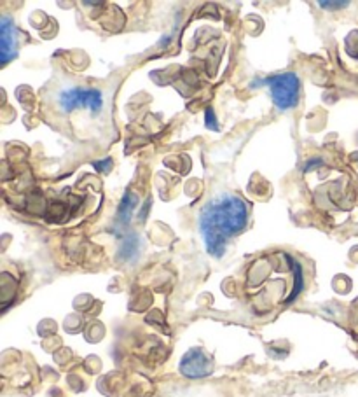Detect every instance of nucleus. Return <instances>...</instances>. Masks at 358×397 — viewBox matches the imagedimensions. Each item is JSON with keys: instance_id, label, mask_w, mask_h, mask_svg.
I'll return each mask as SVG.
<instances>
[{"instance_id": "obj_1", "label": "nucleus", "mask_w": 358, "mask_h": 397, "mask_svg": "<svg viewBox=\"0 0 358 397\" xmlns=\"http://www.w3.org/2000/svg\"><path fill=\"white\" fill-rule=\"evenodd\" d=\"M248 222V209L241 198L229 193L215 196L199 212L198 226L208 254L222 257L228 242Z\"/></svg>"}, {"instance_id": "obj_2", "label": "nucleus", "mask_w": 358, "mask_h": 397, "mask_svg": "<svg viewBox=\"0 0 358 397\" xmlns=\"http://www.w3.org/2000/svg\"><path fill=\"white\" fill-rule=\"evenodd\" d=\"M253 88L268 86L271 91L273 104L280 108V111H289L299 104V91H300V81L297 74L293 72H283L278 76L266 77V79H259L252 84Z\"/></svg>"}, {"instance_id": "obj_3", "label": "nucleus", "mask_w": 358, "mask_h": 397, "mask_svg": "<svg viewBox=\"0 0 358 397\" xmlns=\"http://www.w3.org/2000/svg\"><path fill=\"white\" fill-rule=\"evenodd\" d=\"M103 104H105L103 93L100 90H94V88L72 86L58 95L60 111L65 112V114L74 112L76 108H87L93 116H98L103 111Z\"/></svg>"}, {"instance_id": "obj_4", "label": "nucleus", "mask_w": 358, "mask_h": 397, "mask_svg": "<svg viewBox=\"0 0 358 397\" xmlns=\"http://www.w3.org/2000/svg\"><path fill=\"white\" fill-rule=\"evenodd\" d=\"M212 369V357L203 348H191L180 361V373L187 378H205Z\"/></svg>"}, {"instance_id": "obj_5", "label": "nucleus", "mask_w": 358, "mask_h": 397, "mask_svg": "<svg viewBox=\"0 0 358 397\" xmlns=\"http://www.w3.org/2000/svg\"><path fill=\"white\" fill-rule=\"evenodd\" d=\"M16 56L15 25L8 16L0 19V63L6 65Z\"/></svg>"}, {"instance_id": "obj_6", "label": "nucleus", "mask_w": 358, "mask_h": 397, "mask_svg": "<svg viewBox=\"0 0 358 397\" xmlns=\"http://www.w3.org/2000/svg\"><path fill=\"white\" fill-rule=\"evenodd\" d=\"M137 205H138V196L131 191L124 193L123 200H121L119 203V209H117V217H116L119 226H126V224L130 222Z\"/></svg>"}, {"instance_id": "obj_7", "label": "nucleus", "mask_w": 358, "mask_h": 397, "mask_svg": "<svg viewBox=\"0 0 358 397\" xmlns=\"http://www.w3.org/2000/svg\"><path fill=\"white\" fill-rule=\"evenodd\" d=\"M140 254V238L135 233L124 236L123 243L119 247V252H117V259L128 263V261H135Z\"/></svg>"}, {"instance_id": "obj_8", "label": "nucleus", "mask_w": 358, "mask_h": 397, "mask_svg": "<svg viewBox=\"0 0 358 397\" xmlns=\"http://www.w3.org/2000/svg\"><path fill=\"white\" fill-rule=\"evenodd\" d=\"M348 4H350V2H346V0H343V2H327V0H320L318 2L320 8L327 9V11H336V9L346 8Z\"/></svg>"}, {"instance_id": "obj_9", "label": "nucleus", "mask_w": 358, "mask_h": 397, "mask_svg": "<svg viewBox=\"0 0 358 397\" xmlns=\"http://www.w3.org/2000/svg\"><path fill=\"white\" fill-rule=\"evenodd\" d=\"M205 118H207V128H210V130L217 131L219 130V124H217V121H215L214 108H207V112H205Z\"/></svg>"}, {"instance_id": "obj_10", "label": "nucleus", "mask_w": 358, "mask_h": 397, "mask_svg": "<svg viewBox=\"0 0 358 397\" xmlns=\"http://www.w3.org/2000/svg\"><path fill=\"white\" fill-rule=\"evenodd\" d=\"M110 166H112V159H103V161L94 163V168L100 170V172H109Z\"/></svg>"}]
</instances>
